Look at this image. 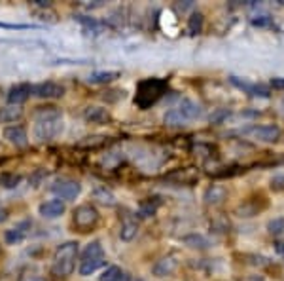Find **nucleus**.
Listing matches in <instances>:
<instances>
[{
  "mask_svg": "<svg viewBox=\"0 0 284 281\" xmlns=\"http://www.w3.org/2000/svg\"><path fill=\"white\" fill-rule=\"evenodd\" d=\"M178 110L180 114L186 118L187 122L190 120H195V118H199V116L203 114V110H201V107L197 105V103H194V101H190V99H182L180 101V105H178Z\"/></svg>",
  "mask_w": 284,
  "mask_h": 281,
  "instance_id": "nucleus-15",
  "label": "nucleus"
},
{
  "mask_svg": "<svg viewBox=\"0 0 284 281\" xmlns=\"http://www.w3.org/2000/svg\"><path fill=\"white\" fill-rule=\"evenodd\" d=\"M27 228H31V223H29V221H25V223L17 224V226H14V228L6 230V234H4L6 243L16 245V243H19V241H23L25 236H27Z\"/></svg>",
  "mask_w": 284,
  "mask_h": 281,
  "instance_id": "nucleus-14",
  "label": "nucleus"
},
{
  "mask_svg": "<svg viewBox=\"0 0 284 281\" xmlns=\"http://www.w3.org/2000/svg\"><path fill=\"white\" fill-rule=\"evenodd\" d=\"M178 268V258L174 255H167L159 258L154 266H152V273H154L155 277H167L170 273L174 272Z\"/></svg>",
  "mask_w": 284,
  "mask_h": 281,
  "instance_id": "nucleus-9",
  "label": "nucleus"
},
{
  "mask_svg": "<svg viewBox=\"0 0 284 281\" xmlns=\"http://www.w3.org/2000/svg\"><path fill=\"white\" fill-rule=\"evenodd\" d=\"M34 25H25V23H4L0 21V29H31Z\"/></svg>",
  "mask_w": 284,
  "mask_h": 281,
  "instance_id": "nucleus-31",
  "label": "nucleus"
},
{
  "mask_svg": "<svg viewBox=\"0 0 284 281\" xmlns=\"http://www.w3.org/2000/svg\"><path fill=\"white\" fill-rule=\"evenodd\" d=\"M83 118L91 124H105L110 120V112L103 107H87L83 112Z\"/></svg>",
  "mask_w": 284,
  "mask_h": 281,
  "instance_id": "nucleus-16",
  "label": "nucleus"
},
{
  "mask_svg": "<svg viewBox=\"0 0 284 281\" xmlns=\"http://www.w3.org/2000/svg\"><path fill=\"white\" fill-rule=\"evenodd\" d=\"M99 221V211L95 205L91 203H83L74 209V224L76 228H80L81 232H87L89 228H93Z\"/></svg>",
  "mask_w": 284,
  "mask_h": 281,
  "instance_id": "nucleus-5",
  "label": "nucleus"
},
{
  "mask_svg": "<svg viewBox=\"0 0 284 281\" xmlns=\"http://www.w3.org/2000/svg\"><path fill=\"white\" fill-rule=\"evenodd\" d=\"M271 188L273 190H284V175H278L271 181Z\"/></svg>",
  "mask_w": 284,
  "mask_h": 281,
  "instance_id": "nucleus-30",
  "label": "nucleus"
},
{
  "mask_svg": "<svg viewBox=\"0 0 284 281\" xmlns=\"http://www.w3.org/2000/svg\"><path fill=\"white\" fill-rule=\"evenodd\" d=\"M29 97H31V86L29 84H17V86H14L8 91V103L10 105H16V107L25 103Z\"/></svg>",
  "mask_w": 284,
  "mask_h": 281,
  "instance_id": "nucleus-13",
  "label": "nucleus"
},
{
  "mask_svg": "<svg viewBox=\"0 0 284 281\" xmlns=\"http://www.w3.org/2000/svg\"><path fill=\"white\" fill-rule=\"evenodd\" d=\"M227 198V190L226 186H220V184H212L205 190V203L207 205H222Z\"/></svg>",
  "mask_w": 284,
  "mask_h": 281,
  "instance_id": "nucleus-12",
  "label": "nucleus"
},
{
  "mask_svg": "<svg viewBox=\"0 0 284 281\" xmlns=\"http://www.w3.org/2000/svg\"><path fill=\"white\" fill-rule=\"evenodd\" d=\"M51 192L59 196V199H76L81 192V184L78 181L70 179H61L51 184Z\"/></svg>",
  "mask_w": 284,
  "mask_h": 281,
  "instance_id": "nucleus-6",
  "label": "nucleus"
},
{
  "mask_svg": "<svg viewBox=\"0 0 284 281\" xmlns=\"http://www.w3.org/2000/svg\"><path fill=\"white\" fill-rule=\"evenodd\" d=\"M93 199L99 201V203H103V205H108V207L116 205V196H114V192L108 190L106 186H99V188H95V190H93Z\"/></svg>",
  "mask_w": 284,
  "mask_h": 281,
  "instance_id": "nucleus-18",
  "label": "nucleus"
},
{
  "mask_svg": "<svg viewBox=\"0 0 284 281\" xmlns=\"http://www.w3.org/2000/svg\"><path fill=\"white\" fill-rule=\"evenodd\" d=\"M17 281H46V277H44V273H42L40 270H36V268H27V270L21 272V275H19Z\"/></svg>",
  "mask_w": 284,
  "mask_h": 281,
  "instance_id": "nucleus-25",
  "label": "nucleus"
},
{
  "mask_svg": "<svg viewBox=\"0 0 284 281\" xmlns=\"http://www.w3.org/2000/svg\"><path fill=\"white\" fill-rule=\"evenodd\" d=\"M2 135L14 147H27V143H29L27 131H25V127H21V125H8V127H4Z\"/></svg>",
  "mask_w": 284,
  "mask_h": 281,
  "instance_id": "nucleus-11",
  "label": "nucleus"
},
{
  "mask_svg": "<svg viewBox=\"0 0 284 281\" xmlns=\"http://www.w3.org/2000/svg\"><path fill=\"white\" fill-rule=\"evenodd\" d=\"M275 249H276V253H278V255L284 258V243H282V241H278V243L275 245Z\"/></svg>",
  "mask_w": 284,
  "mask_h": 281,
  "instance_id": "nucleus-34",
  "label": "nucleus"
},
{
  "mask_svg": "<svg viewBox=\"0 0 284 281\" xmlns=\"http://www.w3.org/2000/svg\"><path fill=\"white\" fill-rule=\"evenodd\" d=\"M34 6H40V8H49L51 6V2L49 0H33Z\"/></svg>",
  "mask_w": 284,
  "mask_h": 281,
  "instance_id": "nucleus-32",
  "label": "nucleus"
},
{
  "mask_svg": "<svg viewBox=\"0 0 284 281\" xmlns=\"http://www.w3.org/2000/svg\"><path fill=\"white\" fill-rule=\"evenodd\" d=\"M271 86H273V88H284V78H273V80H271Z\"/></svg>",
  "mask_w": 284,
  "mask_h": 281,
  "instance_id": "nucleus-33",
  "label": "nucleus"
},
{
  "mask_svg": "<svg viewBox=\"0 0 284 281\" xmlns=\"http://www.w3.org/2000/svg\"><path fill=\"white\" fill-rule=\"evenodd\" d=\"M103 264H105V249L101 245V241H91L81 253L78 272H80V275H91L93 272H97Z\"/></svg>",
  "mask_w": 284,
  "mask_h": 281,
  "instance_id": "nucleus-4",
  "label": "nucleus"
},
{
  "mask_svg": "<svg viewBox=\"0 0 284 281\" xmlns=\"http://www.w3.org/2000/svg\"><path fill=\"white\" fill-rule=\"evenodd\" d=\"M66 211V205L63 199H49V201H44L38 207V213H40L44 219H57L61 217Z\"/></svg>",
  "mask_w": 284,
  "mask_h": 281,
  "instance_id": "nucleus-10",
  "label": "nucleus"
},
{
  "mask_svg": "<svg viewBox=\"0 0 284 281\" xmlns=\"http://www.w3.org/2000/svg\"><path fill=\"white\" fill-rule=\"evenodd\" d=\"M125 272H123L120 266H108L103 275L99 277V281H125Z\"/></svg>",
  "mask_w": 284,
  "mask_h": 281,
  "instance_id": "nucleus-19",
  "label": "nucleus"
},
{
  "mask_svg": "<svg viewBox=\"0 0 284 281\" xmlns=\"http://www.w3.org/2000/svg\"><path fill=\"white\" fill-rule=\"evenodd\" d=\"M34 137L44 143V140L53 139L57 133L61 131V110L57 107H40L34 116Z\"/></svg>",
  "mask_w": 284,
  "mask_h": 281,
  "instance_id": "nucleus-1",
  "label": "nucleus"
},
{
  "mask_svg": "<svg viewBox=\"0 0 284 281\" xmlns=\"http://www.w3.org/2000/svg\"><path fill=\"white\" fill-rule=\"evenodd\" d=\"M23 116V108L16 107V105H8V107L0 108V122L2 124H10V122H16Z\"/></svg>",
  "mask_w": 284,
  "mask_h": 281,
  "instance_id": "nucleus-17",
  "label": "nucleus"
},
{
  "mask_svg": "<svg viewBox=\"0 0 284 281\" xmlns=\"http://www.w3.org/2000/svg\"><path fill=\"white\" fill-rule=\"evenodd\" d=\"M163 122L167 125H172V127H176V125H184L187 122L184 116L180 114L176 108H172V110H169L167 114H165V118H163Z\"/></svg>",
  "mask_w": 284,
  "mask_h": 281,
  "instance_id": "nucleus-24",
  "label": "nucleus"
},
{
  "mask_svg": "<svg viewBox=\"0 0 284 281\" xmlns=\"http://www.w3.org/2000/svg\"><path fill=\"white\" fill-rule=\"evenodd\" d=\"M138 232V224L135 223V221H131V219H127V221H123L122 224V230H120V238H122L123 241H131L135 236H137Z\"/></svg>",
  "mask_w": 284,
  "mask_h": 281,
  "instance_id": "nucleus-21",
  "label": "nucleus"
},
{
  "mask_svg": "<svg viewBox=\"0 0 284 281\" xmlns=\"http://www.w3.org/2000/svg\"><path fill=\"white\" fill-rule=\"evenodd\" d=\"M252 25H256V27H267V25H271V17H269V16L254 17V19H252Z\"/></svg>",
  "mask_w": 284,
  "mask_h": 281,
  "instance_id": "nucleus-29",
  "label": "nucleus"
},
{
  "mask_svg": "<svg viewBox=\"0 0 284 281\" xmlns=\"http://www.w3.org/2000/svg\"><path fill=\"white\" fill-rule=\"evenodd\" d=\"M155 211H157V205H155V203L144 201V203H140V207H138V217H140V219H148V217H154Z\"/></svg>",
  "mask_w": 284,
  "mask_h": 281,
  "instance_id": "nucleus-26",
  "label": "nucleus"
},
{
  "mask_svg": "<svg viewBox=\"0 0 284 281\" xmlns=\"http://www.w3.org/2000/svg\"><path fill=\"white\" fill-rule=\"evenodd\" d=\"M184 243H186L187 247H192V249H207L209 245H211L207 238H203V236H197V234L186 236V238H184Z\"/></svg>",
  "mask_w": 284,
  "mask_h": 281,
  "instance_id": "nucleus-23",
  "label": "nucleus"
},
{
  "mask_svg": "<svg viewBox=\"0 0 284 281\" xmlns=\"http://www.w3.org/2000/svg\"><path fill=\"white\" fill-rule=\"evenodd\" d=\"M31 93L40 99H57L65 95V88L55 82H40L36 86H31Z\"/></svg>",
  "mask_w": 284,
  "mask_h": 281,
  "instance_id": "nucleus-8",
  "label": "nucleus"
},
{
  "mask_svg": "<svg viewBox=\"0 0 284 281\" xmlns=\"http://www.w3.org/2000/svg\"><path fill=\"white\" fill-rule=\"evenodd\" d=\"M203 14L201 12H194L190 19H187V33L190 34H199L203 31Z\"/></svg>",
  "mask_w": 284,
  "mask_h": 281,
  "instance_id": "nucleus-22",
  "label": "nucleus"
},
{
  "mask_svg": "<svg viewBox=\"0 0 284 281\" xmlns=\"http://www.w3.org/2000/svg\"><path fill=\"white\" fill-rule=\"evenodd\" d=\"M244 135H248L250 139L261 140V143H275L280 137V127H276V125H252L248 129H244Z\"/></svg>",
  "mask_w": 284,
  "mask_h": 281,
  "instance_id": "nucleus-7",
  "label": "nucleus"
},
{
  "mask_svg": "<svg viewBox=\"0 0 284 281\" xmlns=\"http://www.w3.org/2000/svg\"><path fill=\"white\" fill-rule=\"evenodd\" d=\"M165 90H167V82H165V80H157V78L144 80V82L138 84L135 103H137L140 108L152 107L155 101L159 99L163 93H165Z\"/></svg>",
  "mask_w": 284,
  "mask_h": 281,
  "instance_id": "nucleus-3",
  "label": "nucleus"
},
{
  "mask_svg": "<svg viewBox=\"0 0 284 281\" xmlns=\"http://www.w3.org/2000/svg\"><path fill=\"white\" fill-rule=\"evenodd\" d=\"M78 256V243L76 241H65L55 249L53 262H51V275L55 279H65L74 272Z\"/></svg>",
  "mask_w": 284,
  "mask_h": 281,
  "instance_id": "nucleus-2",
  "label": "nucleus"
},
{
  "mask_svg": "<svg viewBox=\"0 0 284 281\" xmlns=\"http://www.w3.org/2000/svg\"><path fill=\"white\" fill-rule=\"evenodd\" d=\"M116 78H120V73H118V71H103V73H93L87 80H89L91 84H108V82H114Z\"/></svg>",
  "mask_w": 284,
  "mask_h": 281,
  "instance_id": "nucleus-20",
  "label": "nucleus"
},
{
  "mask_svg": "<svg viewBox=\"0 0 284 281\" xmlns=\"http://www.w3.org/2000/svg\"><path fill=\"white\" fill-rule=\"evenodd\" d=\"M21 181V177L19 175H2L0 177V184L4 186V188H16L17 184Z\"/></svg>",
  "mask_w": 284,
  "mask_h": 281,
  "instance_id": "nucleus-28",
  "label": "nucleus"
},
{
  "mask_svg": "<svg viewBox=\"0 0 284 281\" xmlns=\"http://www.w3.org/2000/svg\"><path fill=\"white\" fill-rule=\"evenodd\" d=\"M267 230L271 236H280L284 232V219L280 217V219H273V221H269L267 224Z\"/></svg>",
  "mask_w": 284,
  "mask_h": 281,
  "instance_id": "nucleus-27",
  "label": "nucleus"
},
{
  "mask_svg": "<svg viewBox=\"0 0 284 281\" xmlns=\"http://www.w3.org/2000/svg\"><path fill=\"white\" fill-rule=\"evenodd\" d=\"M2 221H6V209L4 207H0V223Z\"/></svg>",
  "mask_w": 284,
  "mask_h": 281,
  "instance_id": "nucleus-35",
  "label": "nucleus"
}]
</instances>
